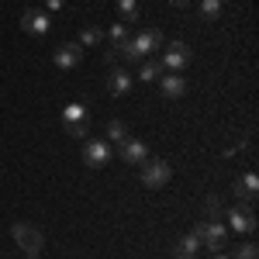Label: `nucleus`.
Instances as JSON below:
<instances>
[{
	"label": "nucleus",
	"mask_w": 259,
	"mask_h": 259,
	"mask_svg": "<svg viewBox=\"0 0 259 259\" xmlns=\"http://www.w3.org/2000/svg\"><path fill=\"white\" fill-rule=\"evenodd\" d=\"M11 235L18 242V249L24 252L28 259H38L41 249H45V235H41L38 225H28V221H18L14 228H11Z\"/></svg>",
	"instance_id": "f257e3e1"
},
{
	"label": "nucleus",
	"mask_w": 259,
	"mask_h": 259,
	"mask_svg": "<svg viewBox=\"0 0 259 259\" xmlns=\"http://www.w3.org/2000/svg\"><path fill=\"white\" fill-rule=\"evenodd\" d=\"M162 45V31L159 28H145L142 35H135V38H128V45L121 49V56L128 62H135V59H145L149 52H156Z\"/></svg>",
	"instance_id": "f03ea898"
},
{
	"label": "nucleus",
	"mask_w": 259,
	"mask_h": 259,
	"mask_svg": "<svg viewBox=\"0 0 259 259\" xmlns=\"http://www.w3.org/2000/svg\"><path fill=\"white\" fill-rule=\"evenodd\" d=\"M194 235H197V242H200V245H207L211 252H221L225 242H228V232H225L221 221H200L197 228H194Z\"/></svg>",
	"instance_id": "7ed1b4c3"
},
{
	"label": "nucleus",
	"mask_w": 259,
	"mask_h": 259,
	"mask_svg": "<svg viewBox=\"0 0 259 259\" xmlns=\"http://www.w3.org/2000/svg\"><path fill=\"white\" fill-rule=\"evenodd\" d=\"M62 128H66L73 139H87V132H90L87 107H83V104H69V107L62 111Z\"/></svg>",
	"instance_id": "20e7f679"
},
{
	"label": "nucleus",
	"mask_w": 259,
	"mask_h": 259,
	"mask_svg": "<svg viewBox=\"0 0 259 259\" xmlns=\"http://www.w3.org/2000/svg\"><path fill=\"white\" fill-rule=\"evenodd\" d=\"M169 177H173L169 162H162V159H145V162H142V183H145V187L159 190V187L169 183Z\"/></svg>",
	"instance_id": "39448f33"
},
{
	"label": "nucleus",
	"mask_w": 259,
	"mask_h": 259,
	"mask_svg": "<svg viewBox=\"0 0 259 259\" xmlns=\"http://www.w3.org/2000/svg\"><path fill=\"white\" fill-rule=\"evenodd\" d=\"M228 225L239 232V235H252L256 232V214H252V204H239L228 211Z\"/></svg>",
	"instance_id": "423d86ee"
},
{
	"label": "nucleus",
	"mask_w": 259,
	"mask_h": 259,
	"mask_svg": "<svg viewBox=\"0 0 259 259\" xmlns=\"http://www.w3.org/2000/svg\"><path fill=\"white\" fill-rule=\"evenodd\" d=\"M190 62V45H183V41H173L169 49H166V59H162V69H169V73H183V66Z\"/></svg>",
	"instance_id": "0eeeda50"
},
{
	"label": "nucleus",
	"mask_w": 259,
	"mask_h": 259,
	"mask_svg": "<svg viewBox=\"0 0 259 259\" xmlns=\"http://www.w3.org/2000/svg\"><path fill=\"white\" fill-rule=\"evenodd\" d=\"M107 159H111V145H107V142L94 139V142H87V145H83V162H87L90 169H100Z\"/></svg>",
	"instance_id": "6e6552de"
},
{
	"label": "nucleus",
	"mask_w": 259,
	"mask_h": 259,
	"mask_svg": "<svg viewBox=\"0 0 259 259\" xmlns=\"http://www.w3.org/2000/svg\"><path fill=\"white\" fill-rule=\"evenodd\" d=\"M118 156L124 162H135V166H142V162L149 159V149H145V142L139 139H121L118 142Z\"/></svg>",
	"instance_id": "1a4fd4ad"
},
{
	"label": "nucleus",
	"mask_w": 259,
	"mask_h": 259,
	"mask_svg": "<svg viewBox=\"0 0 259 259\" xmlns=\"http://www.w3.org/2000/svg\"><path fill=\"white\" fill-rule=\"evenodd\" d=\"M21 28H24L28 35H45V31H49V14L38 11V7H28V11L21 14Z\"/></svg>",
	"instance_id": "9d476101"
},
{
	"label": "nucleus",
	"mask_w": 259,
	"mask_h": 259,
	"mask_svg": "<svg viewBox=\"0 0 259 259\" xmlns=\"http://www.w3.org/2000/svg\"><path fill=\"white\" fill-rule=\"evenodd\" d=\"M80 59H83V45H76V41H66V45L56 49V66L59 69H73Z\"/></svg>",
	"instance_id": "9b49d317"
},
{
	"label": "nucleus",
	"mask_w": 259,
	"mask_h": 259,
	"mask_svg": "<svg viewBox=\"0 0 259 259\" xmlns=\"http://www.w3.org/2000/svg\"><path fill=\"white\" fill-rule=\"evenodd\" d=\"M159 87H162V97L166 100H177L187 94V80L180 73H169V76H159Z\"/></svg>",
	"instance_id": "f8f14e48"
},
{
	"label": "nucleus",
	"mask_w": 259,
	"mask_h": 259,
	"mask_svg": "<svg viewBox=\"0 0 259 259\" xmlns=\"http://www.w3.org/2000/svg\"><path fill=\"white\" fill-rule=\"evenodd\" d=\"M256 194H259V180H256V173H245V177L235 183V197L245 200V204H252V200H256Z\"/></svg>",
	"instance_id": "ddd939ff"
},
{
	"label": "nucleus",
	"mask_w": 259,
	"mask_h": 259,
	"mask_svg": "<svg viewBox=\"0 0 259 259\" xmlns=\"http://www.w3.org/2000/svg\"><path fill=\"white\" fill-rule=\"evenodd\" d=\"M197 249H200V242H197V235L190 232V235H183V239L177 242V249H173V259H194V256H197Z\"/></svg>",
	"instance_id": "4468645a"
},
{
	"label": "nucleus",
	"mask_w": 259,
	"mask_h": 259,
	"mask_svg": "<svg viewBox=\"0 0 259 259\" xmlns=\"http://www.w3.org/2000/svg\"><path fill=\"white\" fill-rule=\"evenodd\" d=\"M132 90V76H128V69H111V94L114 97H124Z\"/></svg>",
	"instance_id": "2eb2a0df"
},
{
	"label": "nucleus",
	"mask_w": 259,
	"mask_h": 259,
	"mask_svg": "<svg viewBox=\"0 0 259 259\" xmlns=\"http://www.w3.org/2000/svg\"><path fill=\"white\" fill-rule=\"evenodd\" d=\"M162 73H166V69H162V62L145 59V62H142V69H139V80H142V83H152V80H159Z\"/></svg>",
	"instance_id": "dca6fc26"
},
{
	"label": "nucleus",
	"mask_w": 259,
	"mask_h": 259,
	"mask_svg": "<svg viewBox=\"0 0 259 259\" xmlns=\"http://www.w3.org/2000/svg\"><path fill=\"white\" fill-rule=\"evenodd\" d=\"M118 18L124 21H139V0H118Z\"/></svg>",
	"instance_id": "f3484780"
},
{
	"label": "nucleus",
	"mask_w": 259,
	"mask_h": 259,
	"mask_svg": "<svg viewBox=\"0 0 259 259\" xmlns=\"http://www.w3.org/2000/svg\"><path fill=\"white\" fill-rule=\"evenodd\" d=\"M200 18L204 21H218L221 18V0H200Z\"/></svg>",
	"instance_id": "a211bd4d"
},
{
	"label": "nucleus",
	"mask_w": 259,
	"mask_h": 259,
	"mask_svg": "<svg viewBox=\"0 0 259 259\" xmlns=\"http://www.w3.org/2000/svg\"><path fill=\"white\" fill-rule=\"evenodd\" d=\"M204 214H207V221H218L221 218V197H218V194L204 197Z\"/></svg>",
	"instance_id": "6ab92c4d"
},
{
	"label": "nucleus",
	"mask_w": 259,
	"mask_h": 259,
	"mask_svg": "<svg viewBox=\"0 0 259 259\" xmlns=\"http://www.w3.org/2000/svg\"><path fill=\"white\" fill-rule=\"evenodd\" d=\"M111 41H114V49H118V52L124 49V45H128V31H124V24H121V21L114 24V28H111Z\"/></svg>",
	"instance_id": "aec40b11"
},
{
	"label": "nucleus",
	"mask_w": 259,
	"mask_h": 259,
	"mask_svg": "<svg viewBox=\"0 0 259 259\" xmlns=\"http://www.w3.org/2000/svg\"><path fill=\"white\" fill-rule=\"evenodd\" d=\"M107 139H114V142L128 139V124H124V121H111V124H107Z\"/></svg>",
	"instance_id": "412c9836"
},
{
	"label": "nucleus",
	"mask_w": 259,
	"mask_h": 259,
	"mask_svg": "<svg viewBox=\"0 0 259 259\" xmlns=\"http://www.w3.org/2000/svg\"><path fill=\"white\" fill-rule=\"evenodd\" d=\"M232 259H259V252H256V245H252V242H242Z\"/></svg>",
	"instance_id": "4be33fe9"
},
{
	"label": "nucleus",
	"mask_w": 259,
	"mask_h": 259,
	"mask_svg": "<svg viewBox=\"0 0 259 259\" xmlns=\"http://www.w3.org/2000/svg\"><path fill=\"white\" fill-rule=\"evenodd\" d=\"M97 41H100V28H83L80 45H97Z\"/></svg>",
	"instance_id": "5701e85b"
},
{
	"label": "nucleus",
	"mask_w": 259,
	"mask_h": 259,
	"mask_svg": "<svg viewBox=\"0 0 259 259\" xmlns=\"http://www.w3.org/2000/svg\"><path fill=\"white\" fill-rule=\"evenodd\" d=\"M118 49H107V52H104V62H107V66H114V62H118Z\"/></svg>",
	"instance_id": "b1692460"
},
{
	"label": "nucleus",
	"mask_w": 259,
	"mask_h": 259,
	"mask_svg": "<svg viewBox=\"0 0 259 259\" xmlns=\"http://www.w3.org/2000/svg\"><path fill=\"white\" fill-rule=\"evenodd\" d=\"M45 4H49L52 11H56V7H62V0H45Z\"/></svg>",
	"instance_id": "393cba45"
},
{
	"label": "nucleus",
	"mask_w": 259,
	"mask_h": 259,
	"mask_svg": "<svg viewBox=\"0 0 259 259\" xmlns=\"http://www.w3.org/2000/svg\"><path fill=\"white\" fill-rule=\"evenodd\" d=\"M169 4H173V7H187L190 0H169Z\"/></svg>",
	"instance_id": "a878e982"
},
{
	"label": "nucleus",
	"mask_w": 259,
	"mask_h": 259,
	"mask_svg": "<svg viewBox=\"0 0 259 259\" xmlns=\"http://www.w3.org/2000/svg\"><path fill=\"white\" fill-rule=\"evenodd\" d=\"M218 259H232V256H218Z\"/></svg>",
	"instance_id": "bb28decb"
}]
</instances>
